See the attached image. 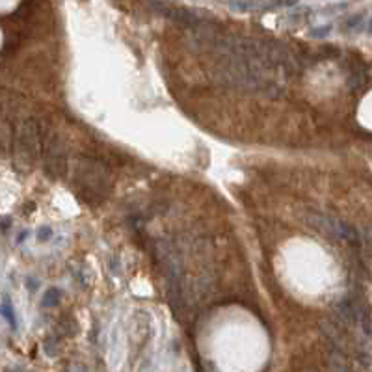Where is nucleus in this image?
I'll return each instance as SVG.
<instances>
[{
    "label": "nucleus",
    "mask_w": 372,
    "mask_h": 372,
    "mask_svg": "<svg viewBox=\"0 0 372 372\" xmlns=\"http://www.w3.org/2000/svg\"><path fill=\"white\" fill-rule=\"evenodd\" d=\"M76 194L90 205H99L108 197L110 172L97 158H80L74 170Z\"/></svg>",
    "instance_id": "f257e3e1"
},
{
    "label": "nucleus",
    "mask_w": 372,
    "mask_h": 372,
    "mask_svg": "<svg viewBox=\"0 0 372 372\" xmlns=\"http://www.w3.org/2000/svg\"><path fill=\"white\" fill-rule=\"evenodd\" d=\"M17 153L26 162H34L43 149L39 125L34 119H24L17 129Z\"/></svg>",
    "instance_id": "f03ea898"
},
{
    "label": "nucleus",
    "mask_w": 372,
    "mask_h": 372,
    "mask_svg": "<svg viewBox=\"0 0 372 372\" xmlns=\"http://www.w3.org/2000/svg\"><path fill=\"white\" fill-rule=\"evenodd\" d=\"M45 172L49 177L60 179L67 172V153L65 143L58 134L47 136L45 142Z\"/></svg>",
    "instance_id": "7ed1b4c3"
},
{
    "label": "nucleus",
    "mask_w": 372,
    "mask_h": 372,
    "mask_svg": "<svg viewBox=\"0 0 372 372\" xmlns=\"http://www.w3.org/2000/svg\"><path fill=\"white\" fill-rule=\"evenodd\" d=\"M60 300H62V292H60V288L51 286V288L45 292V296H43V305H45V307H54V305H58Z\"/></svg>",
    "instance_id": "20e7f679"
},
{
    "label": "nucleus",
    "mask_w": 372,
    "mask_h": 372,
    "mask_svg": "<svg viewBox=\"0 0 372 372\" xmlns=\"http://www.w3.org/2000/svg\"><path fill=\"white\" fill-rule=\"evenodd\" d=\"M0 313L4 315V318L8 320V324L12 327H17V322H15V311H13L12 304H10V300H4L2 304H0Z\"/></svg>",
    "instance_id": "39448f33"
},
{
    "label": "nucleus",
    "mask_w": 372,
    "mask_h": 372,
    "mask_svg": "<svg viewBox=\"0 0 372 372\" xmlns=\"http://www.w3.org/2000/svg\"><path fill=\"white\" fill-rule=\"evenodd\" d=\"M298 0H266V12L268 10H277V8L294 6Z\"/></svg>",
    "instance_id": "423d86ee"
},
{
    "label": "nucleus",
    "mask_w": 372,
    "mask_h": 372,
    "mask_svg": "<svg viewBox=\"0 0 372 372\" xmlns=\"http://www.w3.org/2000/svg\"><path fill=\"white\" fill-rule=\"evenodd\" d=\"M329 30H332V26H318V28H315L311 32V35L313 37H324V35H327Z\"/></svg>",
    "instance_id": "0eeeda50"
},
{
    "label": "nucleus",
    "mask_w": 372,
    "mask_h": 372,
    "mask_svg": "<svg viewBox=\"0 0 372 372\" xmlns=\"http://www.w3.org/2000/svg\"><path fill=\"white\" fill-rule=\"evenodd\" d=\"M361 19H363V15H361V13H359V15H355V17H352V19H350V21H348V23H346V28H354V26H355V24H357V23H359Z\"/></svg>",
    "instance_id": "6e6552de"
},
{
    "label": "nucleus",
    "mask_w": 372,
    "mask_h": 372,
    "mask_svg": "<svg viewBox=\"0 0 372 372\" xmlns=\"http://www.w3.org/2000/svg\"><path fill=\"white\" fill-rule=\"evenodd\" d=\"M47 236H51V229H41L39 231V240H43V238H47Z\"/></svg>",
    "instance_id": "1a4fd4ad"
},
{
    "label": "nucleus",
    "mask_w": 372,
    "mask_h": 372,
    "mask_svg": "<svg viewBox=\"0 0 372 372\" xmlns=\"http://www.w3.org/2000/svg\"><path fill=\"white\" fill-rule=\"evenodd\" d=\"M368 32L372 34V19H370V23H368Z\"/></svg>",
    "instance_id": "9d476101"
}]
</instances>
